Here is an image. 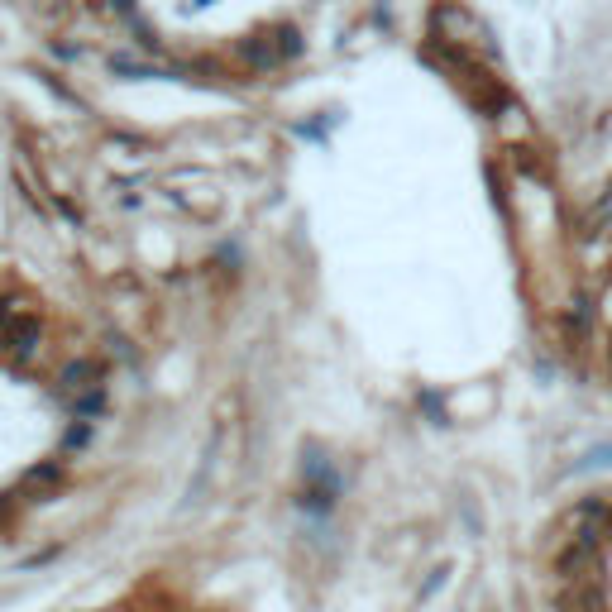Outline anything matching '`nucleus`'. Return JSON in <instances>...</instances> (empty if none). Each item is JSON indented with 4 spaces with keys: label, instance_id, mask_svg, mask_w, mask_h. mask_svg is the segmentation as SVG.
Returning <instances> with one entry per match:
<instances>
[{
    "label": "nucleus",
    "instance_id": "nucleus-1",
    "mask_svg": "<svg viewBox=\"0 0 612 612\" xmlns=\"http://www.w3.org/2000/svg\"><path fill=\"white\" fill-rule=\"evenodd\" d=\"M96 388H101V364H96V359H72V364H63V373H58V393H63L67 402L96 393Z\"/></svg>",
    "mask_w": 612,
    "mask_h": 612
},
{
    "label": "nucleus",
    "instance_id": "nucleus-2",
    "mask_svg": "<svg viewBox=\"0 0 612 612\" xmlns=\"http://www.w3.org/2000/svg\"><path fill=\"white\" fill-rule=\"evenodd\" d=\"M431 24L440 29V39H450V44H479L483 39V24H474L459 5H440V10H431Z\"/></svg>",
    "mask_w": 612,
    "mask_h": 612
},
{
    "label": "nucleus",
    "instance_id": "nucleus-3",
    "mask_svg": "<svg viewBox=\"0 0 612 612\" xmlns=\"http://www.w3.org/2000/svg\"><path fill=\"white\" fill-rule=\"evenodd\" d=\"M39 340H44V326H39V316H29L24 311L20 321L10 326V335H5V350H10V359H34L39 354Z\"/></svg>",
    "mask_w": 612,
    "mask_h": 612
},
{
    "label": "nucleus",
    "instance_id": "nucleus-4",
    "mask_svg": "<svg viewBox=\"0 0 612 612\" xmlns=\"http://www.w3.org/2000/svg\"><path fill=\"white\" fill-rule=\"evenodd\" d=\"M63 459H44V464H34L29 474L20 479V493H34V498H44V493H53L58 483H63Z\"/></svg>",
    "mask_w": 612,
    "mask_h": 612
},
{
    "label": "nucleus",
    "instance_id": "nucleus-5",
    "mask_svg": "<svg viewBox=\"0 0 612 612\" xmlns=\"http://www.w3.org/2000/svg\"><path fill=\"white\" fill-rule=\"evenodd\" d=\"M589 565H593V546H589V541H574V546H565L560 555H555V574H560V579H579Z\"/></svg>",
    "mask_w": 612,
    "mask_h": 612
},
{
    "label": "nucleus",
    "instance_id": "nucleus-6",
    "mask_svg": "<svg viewBox=\"0 0 612 612\" xmlns=\"http://www.w3.org/2000/svg\"><path fill=\"white\" fill-rule=\"evenodd\" d=\"M560 608L565 612H603V598H598L593 589H579V593H565Z\"/></svg>",
    "mask_w": 612,
    "mask_h": 612
},
{
    "label": "nucleus",
    "instance_id": "nucleus-7",
    "mask_svg": "<svg viewBox=\"0 0 612 612\" xmlns=\"http://www.w3.org/2000/svg\"><path fill=\"white\" fill-rule=\"evenodd\" d=\"M244 58H249L254 67H263V72H268V67L278 63V53H273V48L263 44V39H249V44H244Z\"/></svg>",
    "mask_w": 612,
    "mask_h": 612
},
{
    "label": "nucleus",
    "instance_id": "nucleus-8",
    "mask_svg": "<svg viewBox=\"0 0 612 612\" xmlns=\"http://www.w3.org/2000/svg\"><path fill=\"white\" fill-rule=\"evenodd\" d=\"M101 407H106V397H101V388H96V393H87V397H77V402H72V412L82 416V421H87V416H101Z\"/></svg>",
    "mask_w": 612,
    "mask_h": 612
},
{
    "label": "nucleus",
    "instance_id": "nucleus-9",
    "mask_svg": "<svg viewBox=\"0 0 612 612\" xmlns=\"http://www.w3.org/2000/svg\"><path fill=\"white\" fill-rule=\"evenodd\" d=\"M24 311H20V302L15 297H0V335H10V326L20 321Z\"/></svg>",
    "mask_w": 612,
    "mask_h": 612
},
{
    "label": "nucleus",
    "instance_id": "nucleus-10",
    "mask_svg": "<svg viewBox=\"0 0 612 612\" xmlns=\"http://www.w3.org/2000/svg\"><path fill=\"white\" fill-rule=\"evenodd\" d=\"M115 72H125V77H163L158 67H149V63H134V58H115Z\"/></svg>",
    "mask_w": 612,
    "mask_h": 612
},
{
    "label": "nucleus",
    "instance_id": "nucleus-11",
    "mask_svg": "<svg viewBox=\"0 0 612 612\" xmlns=\"http://www.w3.org/2000/svg\"><path fill=\"white\" fill-rule=\"evenodd\" d=\"M5 517H10V498H0V526H5Z\"/></svg>",
    "mask_w": 612,
    "mask_h": 612
},
{
    "label": "nucleus",
    "instance_id": "nucleus-12",
    "mask_svg": "<svg viewBox=\"0 0 612 612\" xmlns=\"http://www.w3.org/2000/svg\"><path fill=\"white\" fill-rule=\"evenodd\" d=\"M608 517H612V512H608Z\"/></svg>",
    "mask_w": 612,
    "mask_h": 612
}]
</instances>
